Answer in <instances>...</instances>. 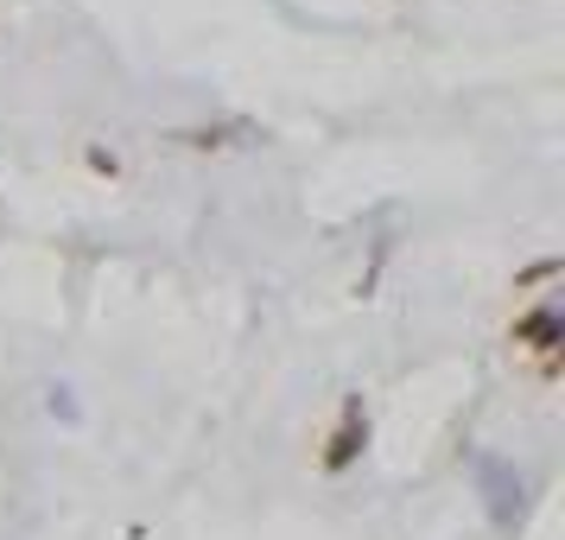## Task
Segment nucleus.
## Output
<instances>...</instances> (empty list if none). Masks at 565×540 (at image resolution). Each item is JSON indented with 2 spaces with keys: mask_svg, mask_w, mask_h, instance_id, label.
Here are the masks:
<instances>
[{
  "mask_svg": "<svg viewBox=\"0 0 565 540\" xmlns=\"http://www.w3.org/2000/svg\"><path fill=\"white\" fill-rule=\"evenodd\" d=\"M356 445H362V413L350 407V426L337 433V445H331V470H343V464L356 458Z\"/></svg>",
  "mask_w": 565,
  "mask_h": 540,
  "instance_id": "1",
  "label": "nucleus"
},
{
  "mask_svg": "<svg viewBox=\"0 0 565 540\" xmlns=\"http://www.w3.org/2000/svg\"><path fill=\"white\" fill-rule=\"evenodd\" d=\"M521 337H534V343H553V337H559V311H534V318L521 325Z\"/></svg>",
  "mask_w": 565,
  "mask_h": 540,
  "instance_id": "2",
  "label": "nucleus"
},
{
  "mask_svg": "<svg viewBox=\"0 0 565 540\" xmlns=\"http://www.w3.org/2000/svg\"><path fill=\"white\" fill-rule=\"evenodd\" d=\"M483 477H489V489H495V515H509L514 502H509V477H502V464H483Z\"/></svg>",
  "mask_w": 565,
  "mask_h": 540,
  "instance_id": "3",
  "label": "nucleus"
}]
</instances>
